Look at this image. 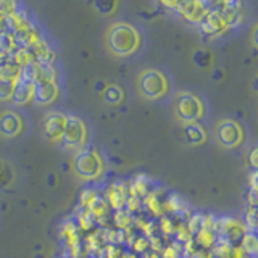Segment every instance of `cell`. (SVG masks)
I'll use <instances>...</instances> for the list:
<instances>
[{"label": "cell", "mask_w": 258, "mask_h": 258, "mask_svg": "<svg viewBox=\"0 0 258 258\" xmlns=\"http://www.w3.org/2000/svg\"><path fill=\"white\" fill-rule=\"evenodd\" d=\"M174 8L182 18H185L187 21H194V23H199L207 13L199 0H177Z\"/></svg>", "instance_id": "9"}, {"label": "cell", "mask_w": 258, "mask_h": 258, "mask_svg": "<svg viewBox=\"0 0 258 258\" xmlns=\"http://www.w3.org/2000/svg\"><path fill=\"white\" fill-rule=\"evenodd\" d=\"M168 89L166 78L157 70H147L139 76V91L147 99H158Z\"/></svg>", "instance_id": "3"}, {"label": "cell", "mask_w": 258, "mask_h": 258, "mask_svg": "<svg viewBox=\"0 0 258 258\" xmlns=\"http://www.w3.org/2000/svg\"><path fill=\"white\" fill-rule=\"evenodd\" d=\"M15 81L0 78V100H10L13 94Z\"/></svg>", "instance_id": "18"}, {"label": "cell", "mask_w": 258, "mask_h": 258, "mask_svg": "<svg viewBox=\"0 0 258 258\" xmlns=\"http://www.w3.org/2000/svg\"><path fill=\"white\" fill-rule=\"evenodd\" d=\"M92 4H94V8L100 15L108 16L116 10L118 0H92Z\"/></svg>", "instance_id": "17"}, {"label": "cell", "mask_w": 258, "mask_h": 258, "mask_svg": "<svg viewBox=\"0 0 258 258\" xmlns=\"http://www.w3.org/2000/svg\"><path fill=\"white\" fill-rule=\"evenodd\" d=\"M194 63H196L199 68H207L212 64V55L205 50H197L194 53Z\"/></svg>", "instance_id": "20"}, {"label": "cell", "mask_w": 258, "mask_h": 258, "mask_svg": "<svg viewBox=\"0 0 258 258\" xmlns=\"http://www.w3.org/2000/svg\"><path fill=\"white\" fill-rule=\"evenodd\" d=\"M75 168L81 177H84V179H94V177L100 174L102 163H100V158L97 157L94 152L84 150L76 157Z\"/></svg>", "instance_id": "5"}, {"label": "cell", "mask_w": 258, "mask_h": 258, "mask_svg": "<svg viewBox=\"0 0 258 258\" xmlns=\"http://www.w3.org/2000/svg\"><path fill=\"white\" fill-rule=\"evenodd\" d=\"M102 87L105 89L107 86H105V84L102 83V81H100V83H97V84H95V91H97V92H100V89H102Z\"/></svg>", "instance_id": "28"}, {"label": "cell", "mask_w": 258, "mask_h": 258, "mask_svg": "<svg viewBox=\"0 0 258 258\" xmlns=\"http://www.w3.org/2000/svg\"><path fill=\"white\" fill-rule=\"evenodd\" d=\"M244 247L245 250H248V252H256V239L255 236H252V234H248V236H244Z\"/></svg>", "instance_id": "23"}, {"label": "cell", "mask_w": 258, "mask_h": 258, "mask_svg": "<svg viewBox=\"0 0 258 258\" xmlns=\"http://www.w3.org/2000/svg\"><path fill=\"white\" fill-rule=\"evenodd\" d=\"M13 40V45L16 50H21V48H28L37 40V32L36 29L29 26V24L23 23L21 26L15 31V34L12 36Z\"/></svg>", "instance_id": "10"}, {"label": "cell", "mask_w": 258, "mask_h": 258, "mask_svg": "<svg viewBox=\"0 0 258 258\" xmlns=\"http://www.w3.org/2000/svg\"><path fill=\"white\" fill-rule=\"evenodd\" d=\"M21 118L13 111H7L0 116V131L7 137H13L21 131Z\"/></svg>", "instance_id": "12"}, {"label": "cell", "mask_w": 258, "mask_h": 258, "mask_svg": "<svg viewBox=\"0 0 258 258\" xmlns=\"http://www.w3.org/2000/svg\"><path fill=\"white\" fill-rule=\"evenodd\" d=\"M86 139V127L84 123L76 116H67L64 121L63 133L60 136V141L67 147H79L83 145Z\"/></svg>", "instance_id": "4"}, {"label": "cell", "mask_w": 258, "mask_h": 258, "mask_svg": "<svg viewBox=\"0 0 258 258\" xmlns=\"http://www.w3.org/2000/svg\"><path fill=\"white\" fill-rule=\"evenodd\" d=\"M184 137L189 144H202L205 139V131L197 123H187V126L184 127Z\"/></svg>", "instance_id": "14"}, {"label": "cell", "mask_w": 258, "mask_h": 258, "mask_svg": "<svg viewBox=\"0 0 258 258\" xmlns=\"http://www.w3.org/2000/svg\"><path fill=\"white\" fill-rule=\"evenodd\" d=\"M21 24H23V21L16 16V13L4 16V18H0V32H4V34H8V36H13L15 31L18 29Z\"/></svg>", "instance_id": "15"}, {"label": "cell", "mask_w": 258, "mask_h": 258, "mask_svg": "<svg viewBox=\"0 0 258 258\" xmlns=\"http://www.w3.org/2000/svg\"><path fill=\"white\" fill-rule=\"evenodd\" d=\"M176 115L185 123H196L204 115V105L190 92H182L176 97Z\"/></svg>", "instance_id": "2"}, {"label": "cell", "mask_w": 258, "mask_h": 258, "mask_svg": "<svg viewBox=\"0 0 258 258\" xmlns=\"http://www.w3.org/2000/svg\"><path fill=\"white\" fill-rule=\"evenodd\" d=\"M255 207H252L250 208V212H248V215H247V223H248V226L250 228H256V218H255Z\"/></svg>", "instance_id": "24"}, {"label": "cell", "mask_w": 258, "mask_h": 258, "mask_svg": "<svg viewBox=\"0 0 258 258\" xmlns=\"http://www.w3.org/2000/svg\"><path fill=\"white\" fill-rule=\"evenodd\" d=\"M105 42L111 53L118 56H126L134 53L141 45V37L131 24L127 23H115L107 31Z\"/></svg>", "instance_id": "1"}, {"label": "cell", "mask_w": 258, "mask_h": 258, "mask_svg": "<svg viewBox=\"0 0 258 258\" xmlns=\"http://www.w3.org/2000/svg\"><path fill=\"white\" fill-rule=\"evenodd\" d=\"M15 0H0V18L15 13Z\"/></svg>", "instance_id": "21"}, {"label": "cell", "mask_w": 258, "mask_h": 258, "mask_svg": "<svg viewBox=\"0 0 258 258\" xmlns=\"http://www.w3.org/2000/svg\"><path fill=\"white\" fill-rule=\"evenodd\" d=\"M252 42H253V45L258 44V40H256V28H253V32H252Z\"/></svg>", "instance_id": "27"}, {"label": "cell", "mask_w": 258, "mask_h": 258, "mask_svg": "<svg viewBox=\"0 0 258 258\" xmlns=\"http://www.w3.org/2000/svg\"><path fill=\"white\" fill-rule=\"evenodd\" d=\"M103 100L110 105H116L123 100V91L118 86H107L103 89Z\"/></svg>", "instance_id": "16"}, {"label": "cell", "mask_w": 258, "mask_h": 258, "mask_svg": "<svg viewBox=\"0 0 258 258\" xmlns=\"http://www.w3.org/2000/svg\"><path fill=\"white\" fill-rule=\"evenodd\" d=\"M12 181V171L7 165H4L0 161V187H5L7 184H10Z\"/></svg>", "instance_id": "22"}, {"label": "cell", "mask_w": 258, "mask_h": 258, "mask_svg": "<svg viewBox=\"0 0 258 258\" xmlns=\"http://www.w3.org/2000/svg\"><path fill=\"white\" fill-rule=\"evenodd\" d=\"M199 29H200V34L204 37L212 39V37L223 34L228 28H226L224 21L221 20V16L218 13H205L204 18L199 21Z\"/></svg>", "instance_id": "7"}, {"label": "cell", "mask_w": 258, "mask_h": 258, "mask_svg": "<svg viewBox=\"0 0 258 258\" xmlns=\"http://www.w3.org/2000/svg\"><path fill=\"white\" fill-rule=\"evenodd\" d=\"M29 99H32V84L26 83V81L16 79L10 100L16 105H23V103H26Z\"/></svg>", "instance_id": "13"}, {"label": "cell", "mask_w": 258, "mask_h": 258, "mask_svg": "<svg viewBox=\"0 0 258 258\" xmlns=\"http://www.w3.org/2000/svg\"><path fill=\"white\" fill-rule=\"evenodd\" d=\"M250 163H252V168H256V149H253L252 155H250Z\"/></svg>", "instance_id": "26"}, {"label": "cell", "mask_w": 258, "mask_h": 258, "mask_svg": "<svg viewBox=\"0 0 258 258\" xmlns=\"http://www.w3.org/2000/svg\"><path fill=\"white\" fill-rule=\"evenodd\" d=\"M64 121H67V116L61 115V113H50V115L45 118L44 131L48 139H60L63 127H64Z\"/></svg>", "instance_id": "11"}, {"label": "cell", "mask_w": 258, "mask_h": 258, "mask_svg": "<svg viewBox=\"0 0 258 258\" xmlns=\"http://www.w3.org/2000/svg\"><path fill=\"white\" fill-rule=\"evenodd\" d=\"M13 50H15V45H13L12 36H8V34H4V32H0V56L12 53Z\"/></svg>", "instance_id": "19"}, {"label": "cell", "mask_w": 258, "mask_h": 258, "mask_svg": "<svg viewBox=\"0 0 258 258\" xmlns=\"http://www.w3.org/2000/svg\"><path fill=\"white\" fill-rule=\"evenodd\" d=\"M56 94H58V87H56L55 81L39 79L32 84V99L40 105H47L55 100Z\"/></svg>", "instance_id": "8"}, {"label": "cell", "mask_w": 258, "mask_h": 258, "mask_svg": "<svg viewBox=\"0 0 258 258\" xmlns=\"http://www.w3.org/2000/svg\"><path fill=\"white\" fill-rule=\"evenodd\" d=\"M216 137L224 147H236L242 141V129L236 121L224 119L216 127Z\"/></svg>", "instance_id": "6"}, {"label": "cell", "mask_w": 258, "mask_h": 258, "mask_svg": "<svg viewBox=\"0 0 258 258\" xmlns=\"http://www.w3.org/2000/svg\"><path fill=\"white\" fill-rule=\"evenodd\" d=\"M161 4H163L165 7H168V8H174V5L177 4V0H160Z\"/></svg>", "instance_id": "25"}]
</instances>
